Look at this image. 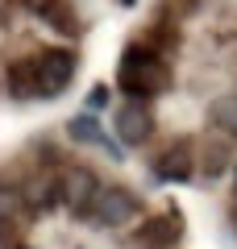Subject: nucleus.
I'll use <instances>...</instances> for the list:
<instances>
[{
    "mask_svg": "<svg viewBox=\"0 0 237 249\" xmlns=\"http://www.w3.org/2000/svg\"><path fill=\"white\" fill-rule=\"evenodd\" d=\"M187 154H192V145L179 142L175 150L167 154V162H162V175H167V178H179V183H183V178H192V158H187Z\"/></svg>",
    "mask_w": 237,
    "mask_h": 249,
    "instance_id": "obj_10",
    "label": "nucleus"
},
{
    "mask_svg": "<svg viewBox=\"0 0 237 249\" xmlns=\"http://www.w3.org/2000/svg\"><path fill=\"white\" fill-rule=\"evenodd\" d=\"M67 133L75 137V142H83V145H104V150L113 154V158H121V154H117V145L104 137V129H100V124L92 121V116H75V121L67 124Z\"/></svg>",
    "mask_w": 237,
    "mask_h": 249,
    "instance_id": "obj_8",
    "label": "nucleus"
},
{
    "mask_svg": "<svg viewBox=\"0 0 237 249\" xmlns=\"http://www.w3.org/2000/svg\"><path fill=\"white\" fill-rule=\"evenodd\" d=\"M150 133H154V121H150V112L141 104L117 108V137H121L125 145H141Z\"/></svg>",
    "mask_w": 237,
    "mask_h": 249,
    "instance_id": "obj_5",
    "label": "nucleus"
},
{
    "mask_svg": "<svg viewBox=\"0 0 237 249\" xmlns=\"http://www.w3.org/2000/svg\"><path fill=\"white\" fill-rule=\"evenodd\" d=\"M100 104H108V88H104V83L92 88V108H100Z\"/></svg>",
    "mask_w": 237,
    "mask_h": 249,
    "instance_id": "obj_12",
    "label": "nucleus"
},
{
    "mask_svg": "<svg viewBox=\"0 0 237 249\" xmlns=\"http://www.w3.org/2000/svg\"><path fill=\"white\" fill-rule=\"evenodd\" d=\"M212 124H217L220 133L237 137V96H220L212 104Z\"/></svg>",
    "mask_w": 237,
    "mask_h": 249,
    "instance_id": "obj_11",
    "label": "nucleus"
},
{
    "mask_svg": "<svg viewBox=\"0 0 237 249\" xmlns=\"http://www.w3.org/2000/svg\"><path fill=\"white\" fill-rule=\"evenodd\" d=\"M29 9H34L50 29H59V34H71V29H75V9H71L67 0H29Z\"/></svg>",
    "mask_w": 237,
    "mask_h": 249,
    "instance_id": "obj_7",
    "label": "nucleus"
},
{
    "mask_svg": "<svg viewBox=\"0 0 237 249\" xmlns=\"http://www.w3.org/2000/svg\"><path fill=\"white\" fill-rule=\"evenodd\" d=\"M175 237H179V224H175V216H162V220H150L146 229H141V241H146L150 249H162V245H171Z\"/></svg>",
    "mask_w": 237,
    "mask_h": 249,
    "instance_id": "obj_9",
    "label": "nucleus"
},
{
    "mask_svg": "<svg viewBox=\"0 0 237 249\" xmlns=\"http://www.w3.org/2000/svg\"><path fill=\"white\" fill-rule=\"evenodd\" d=\"M34 71H38V91L59 96L71 83V75H75V58H71V50H46L34 58Z\"/></svg>",
    "mask_w": 237,
    "mask_h": 249,
    "instance_id": "obj_3",
    "label": "nucleus"
},
{
    "mask_svg": "<svg viewBox=\"0 0 237 249\" xmlns=\"http://www.w3.org/2000/svg\"><path fill=\"white\" fill-rule=\"evenodd\" d=\"M4 79H9V96H13V100H29V96L38 91V71H34V58H17V62H9Z\"/></svg>",
    "mask_w": 237,
    "mask_h": 249,
    "instance_id": "obj_6",
    "label": "nucleus"
},
{
    "mask_svg": "<svg viewBox=\"0 0 237 249\" xmlns=\"http://www.w3.org/2000/svg\"><path fill=\"white\" fill-rule=\"evenodd\" d=\"M233 178H237V170H233Z\"/></svg>",
    "mask_w": 237,
    "mask_h": 249,
    "instance_id": "obj_13",
    "label": "nucleus"
},
{
    "mask_svg": "<svg viewBox=\"0 0 237 249\" xmlns=\"http://www.w3.org/2000/svg\"><path fill=\"white\" fill-rule=\"evenodd\" d=\"M133 212H138V199H133L125 187H100L96 199H92V208H88V216H92L96 224H104V229L125 224Z\"/></svg>",
    "mask_w": 237,
    "mask_h": 249,
    "instance_id": "obj_2",
    "label": "nucleus"
},
{
    "mask_svg": "<svg viewBox=\"0 0 237 249\" xmlns=\"http://www.w3.org/2000/svg\"><path fill=\"white\" fill-rule=\"evenodd\" d=\"M96 191H100L96 175H92V170H83V166H75L67 178H62V204H67L75 216H88V208H92V199H96Z\"/></svg>",
    "mask_w": 237,
    "mask_h": 249,
    "instance_id": "obj_4",
    "label": "nucleus"
},
{
    "mask_svg": "<svg viewBox=\"0 0 237 249\" xmlns=\"http://www.w3.org/2000/svg\"><path fill=\"white\" fill-rule=\"evenodd\" d=\"M167 67L162 58L150 50H125L121 58V88L133 91V96H158V91L167 88Z\"/></svg>",
    "mask_w": 237,
    "mask_h": 249,
    "instance_id": "obj_1",
    "label": "nucleus"
}]
</instances>
